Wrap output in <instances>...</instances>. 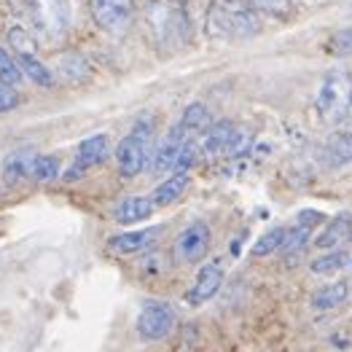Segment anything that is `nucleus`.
I'll return each mask as SVG.
<instances>
[{
  "label": "nucleus",
  "instance_id": "nucleus-1",
  "mask_svg": "<svg viewBox=\"0 0 352 352\" xmlns=\"http://www.w3.org/2000/svg\"><path fill=\"white\" fill-rule=\"evenodd\" d=\"M146 25L159 49H173L188 38V16L170 0H151L146 6Z\"/></svg>",
  "mask_w": 352,
  "mask_h": 352
},
{
  "label": "nucleus",
  "instance_id": "nucleus-2",
  "mask_svg": "<svg viewBox=\"0 0 352 352\" xmlns=\"http://www.w3.org/2000/svg\"><path fill=\"white\" fill-rule=\"evenodd\" d=\"M315 108L323 121L339 124L342 118L350 116L352 108V76L342 67L328 70L320 78V87L315 94Z\"/></svg>",
  "mask_w": 352,
  "mask_h": 352
},
{
  "label": "nucleus",
  "instance_id": "nucleus-3",
  "mask_svg": "<svg viewBox=\"0 0 352 352\" xmlns=\"http://www.w3.org/2000/svg\"><path fill=\"white\" fill-rule=\"evenodd\" d=\"M207 30L221 38H250L261 32L258 11H253L245 3H218L207 14Z\"/></svg>",
  "mask_w": 352,
  "mask_h": 352
},
{
  "label": "nucleus",
  "instance_id": "nucleus-4",
  "mask_svg": "<svg viewBox=\"0 0 352 352\" xmlns=\"http://www.w3.org/2000/svg\"><path fill=\"white\" fill-rule=\"evenodd\" d=\"M94 25L108 35H124L135 22V0H89Z\"/></svg>",
  "mask_w": 352,
  "mask_h": 352
},
{
  "label": "nucleus",
  "instance_id": "nucleus-5",
  "mask_svg": "<svg viewBox=\"0 0 352 352\" xmlns=\"http://www.w3.org/2000/svg\"><path fill=\"white\" fill-rule=\"evenodd\" d=\"M32 25L49 38H59L70 28V6L67 0H30Z\"/></svg>",
  "mask_w": 352,
  "mask_h": 352
},
{
  "label": "nucleus",
  "instance_id": "nucleus-6",
  "mask_svg": "<svg viewBox=\"0 0 352 352\" xmlns=\"http://www.w3.org/2000/svg\"><path fill=\"white\" fill-rule=\"evenodd\" d=\"M173 325H175V312L170 304H162V301H148L138 315V333L146 342H159L170 336Z\"/></svg>",
  "mask_w": 352,
  "mask_h": 352
},
{
  "label": "nucleus",
  "instance_id": "nucleus-7",
  "mask_svg": "<svg viewBox=\"0 0 352 352\" xmlns=\"http://www.w3.org/2000/svg\"><path fill=\"white\" fill-rule=\"evenodd\" d=\"M173 250H175V258L180 264H197V261H202L207 256V250H210V226H207L205 221L188 223L175 236Z\"/></svg>",
  "mask_w": 352,
  "mask_h": 352
},
{
  "label": "nucleus",
  "instance_id": "nucleus-8",
  "mask_svg": "<svg viewBox=\"0 0 352 352\" xmlns=\"http://www.w3.org/2000/svg\"><path fill=\"white\" fill-rule=\"evenodd\" d=\"M148 159H151V143L126 135L116 148V164L121 177H138L146 170Z\"/></svg>",
  "mask_w": 352,
  "mask_h": 352
},
{
  "label": "nucleus",
  "instance_id": "nucleus-9",
  "mask_svg": "<svg viewBox=\"0 0 352 352\" xmlns=\"http://www.w3.org/2000/svg\"><path fill=\"white\" fill-rule=\"evenodd\" d=\"M162 236V226H148L138 232H124L108 239V250L116 256H135V253H146L151 250Z\"/></svg>",
  "mask_w": 352,
  "mask_h": 352
},
{
  "label": "nucleus",
  "instance_id": "nucleus-10",
  "mask_svg": "<svg viewBox=\"0 0 352 352\" xmlns=\"http://www.w3.org/2000/svg\"><path fill=\"white\" fill-rule=\"evenodd\" d=\"M221 283H223V272H221V266L218 264L202 266V269L197 272V280H194L191 291H188V296H186L188 304H191V307H199V304L210 301L212 296L218 294Z\"/></svg>",
  "mask_w": 352,
  "mask_h": 352
},
{
  "label": "nucleus",
  "instance_id": "nucleus-11",
  "mask_svg": "<svg viewBox=\"0 0 352 352\" xmlns=\"http://www.w3.org/2000/svg\"><path fill=\"white\" fill-rule=\"evenodd\" d=\"M183 140H188L180 129H177V124L170 126V132H167V138L159 143V148L153 151V173L156 175H162V173H170V170H175V159H177V151L183 146Z\"/></svg>",
  "mask_w": 352,
  "mask_h": 352
},
{
  "label": "nucleus",
  "instance_id": "nucleus-12",
  "mask_svg": "<svg viewBox=\"0 0 352 352\" xmlns=\"http://www.w3.org/2000/svg\"><path fill=\"white\" fill-rule=\"evenodd\" d=\"M234 132L236 126L232 121H215V124H210L205 138L199 140V153L202 156H223Z\"/></svg>",
  "mask_w": 352,
  "mask_h": 352
},
{
  "label": "nucleus",
  "instance_id": "nucleus-13",
  "mask_svg": "<svg viewBox=\"0 0 352 352\" xmlns=\"http://www.w3.org/2000/svg\"><path fill=\"white\" fill-rule=\"evenodd\" d=\"M108 151H111L108 135H91L87 140H81V146L76 151V167H81V170L87 173V170H91V167H97V164L105 162Z\"/></svg>",
  "mask_w": 352,
  "mask_h": 352
},
{
  "label": "nucleus",
  "instance_id": "nucleus-14",
  "mask_svg": "<svg viewBox=\"0 0 352 352\" xmlns=\"http://www.w3.org/2000/svg\"><path fill=\"white\" fill-rule=\"evenodd\" d=\"M156 207L151 202V197H126L113 207V218L118 223L129 226V223H143Z\"/></svg>",
  "mask_w": 352,
  "mask_h": 352
},
{
  "label": "nucleus",
  "instance_id": "nucleus-15",
  "mask_svg": "<svg viewBox=\"0 0 352 352\" xmlns=\"http://www.w3.org/2000/svg\"><path fill=\"white\" fill-rule=\"evenodd\" d=\"M32 159H35V151L32 148H19V151L8 153L6 162H3V180L8 186H19L25 177H30Z\"/></svg>",
  "mask_w": 352,
  "mask_h": 352
},
{
  "label": "nucleus",
  "instance_id": "nucleus-16",
  "mask_svg": "<svg viewBox=\"0 0 352 352\" xmlns=\"http://www.w3.org/2000/svg\"><path fill=\"white\" fill-rule=\"evenodd\" d=\"M186 188H188V173H175V175L164 177V180L153 188L151 202H153V207L173 205V202H177V199L186 194Z\"/></svg>",
  "mask_w": 352,
  "mask_h": 352
},
{
  "label": "nucleus",
  "instance_id": "nucleus-17",
  "mask_svg": "<svg viewBox=\"0 0 352 352\" xmlns=\"http://www.w3.org/2000/svg\"><path fill=\"white\" fill-rule=\"evenodd\" d=\"M207 126H210V111L202 102H191L183 108V113L177 118V129L186 135V138H197L202 135Z\"/></svg>",
  "mask_w": 352,
  "mask_h": 352
},
{
  "label": "nucleus",
  "instance_id": "nucleus-18",
  "mask_svg": "<svg viewBox=\"0 0 352 352\" xmlns=\"http://www.w3.org/2000/svg\"><path fill=\"white\" fill-rule=\"evenodd\" d=\"M19 67H22V76H28L30 81L35 84V87H54V73L41 62V59L35 57V54H19Z\"/></svg>",
  "mask_w": 352,
  "mask_h": 352
},
{
  "label": "nucleus",
  "instance_id": "nucleus-19",
  "mask_svg": "<svg viewBox=\"0 0 352 352\" xmlns=\"http://www.w3.org/2000/svg\"><path fill=\"white\" fill-rule=\"evenodd\" d=\"M325 151H328V156H331V162H333L336 167H342V164H352V132L336 129V132L328 138Z\"/></svg>",
  "mask_w": 352,
  "mask_h": 352
},
{
  "label": "nucleus",
  "instance_id": "nucleus-20",
  "mask_svg": "<svg viewBox=\"0 0 352 352\" xmlns=\"http://www.w3.org/2000/svg\"><path fill=\"white\" fill-rule=\"evenodd\" d=\"M350 229H352V218H350V212H339L328 226H325V232L318 239H315V245L318 248H336L344 236L350 234Z\"/></svg>",
  "mask_w": 352,
  "mask_h": 352
},
{
  "label": "nucleus",
  "instance_id": "nucleus-21",
  "mask_svg": "<svg viewBox=\"0 0 352 352\" xmlns=\"http://www.w3.org/2000/svg\"><path fill=\"white\" fill-rule=\"evenodd\" d=\"M347 296H350L347 283H331V285H325V288H320V291H315V296H312V307L320 309V312H323V309H333V307L344 304Z\"/></svg>",
  "mask_w": 352,
  "mask_h": 352
},
{
  "label": "nucleus",
  "instance_id": "nucleus-22",
  "mask_svg": "<svg viewBox=\"0 0 352 352\" xmlns=\"http://www.w3.org/2000/svg\"><path fill=\"white\" fill-rule=\"evenodd\" d=\"M59 73H62L67 81H84V78H89L91 67H89V62L84 54L70 52V54H62V57H59Z\"/></svg>",
  "mask_w": 352,
  "mask_h": 352
},
{
  "label": "nucleus",
  "instance_id": "nucleus-23",
  "mask_svg": "<svg viewBox=\"0 0 352 352\" xmlns=\"http://www.w3.org/2000/svg\"><path fill=\"white\" fill-rule=\"evenodd\" d=\"M30 177L38 180V183H52L59 177V156L54 153H35L32 159V170H30Z\"/></svg>",
  "mask_w": 352,
  "mask_h": 352
},
{
  "label": "nucleus",
  "instance_id": "nucleus-24",
  "mask_svg": "<svg viewBox=\"0 0 352 352\" xmlns=\"http://www.w3.org/2000/svg\"><path fill=\"white\" fill-rule=\"evenodd\" d=\"M285 234H288V229H272V232H266L256 245H253V256L256 258H264L269 253H277V250H283V245H285Z\"/></svg>",
  "mask_w": 352,
  "mask_h": 352
},
{
  "label": "nucleus",
  "instance_id": "nucleus-25",
  "mask_svg": "<svg viewBox=\"0 0 352 352\" xmlns=\"http://www.w3.org/2000/svg\"><path fill=\"white\" fill-rule=\"evenodd\" d=\"M22 78H25V76H22L19 62L0 46V84H6V87H16Z\"/></svg>",
  "mask_w": 352,
  "mask_h": 352
},
{
  "label": "nucleus",
  "instance_id": "nucleus-26",
  "mask_svg": "<svg viewBox=\"0 0 352 352\" xmlns=\"http://www.w3.org/2000/svg\"><path fill=\"white\" fill-rule=\"evenodd\" d=\"M344 264H347V253L344 250H333V253H325L320 258H315L312 261V272L315 274H333Z\"/></svg>",
  "mask_w": 352,
  "mask_h": 352
},
{
  "label": "nucleus",
  "instance_id": "nucleus-27",
  "mask_svg": "<svg viewBox=\"0 0 352 352\" xmlns=\"http://www.w3.org/2000/svg\"><path fill=\"white\" fill-rule=\"evenodd\" d=\"M245 6H250L253 11L272 14V16H288L294 11V0H245Z\"/></svg>",
  "mask_w": 352,
  "mask_h": 352
},
{
  "label": "nucleus",
  "instance_id": "nucleus-28",
  "mask_svg": "<svg viewBox=\"0 0 352 352\" xmlns=\"http://www.w3.org/2000/svg\"><path fill=\"white\" fill-rule=\"evenodd\" d=\"M8 43H11V49L16 54H35V38L25 28H19V25H14V28L8 30Z\"/></svg>",
  "mask_w": 352,
  "mask_h": 352
},
{
  "label": "nucleus",
  "instance_id": "nucleus-29",
  "mask_svg": "<svg viewBox=\"0 0 352 352\" xmlns=\"http://www.w3.org/2000/svg\"><path fill=\"white\" fill-rule=\"evenodd\" d=\"M331 52L333 54H339V57H347V54H352V28H344L339 30L333 38H331Z\"/></svg>",
  "mask_w": 352,
  "mask_h": 352
},
{
  "label": "nucleus",
  "instance_id": "nucleus-30",
  "mask_svg": "<svg viewBox=\"0 0 352 352\" xmlns=\"http://www.w3.org/2000/svg\"><path fill=\"white\" fill-rule=\"evenodd\" d=\"M16 105H19V97H16L14 87H6V84H0V113H8V111H14Z\"/></svg>",
  "mask_w": 352,
  "mask_h": 352
},
{
  "label": "nucleus",
  "instance_id": "nucleus-31",
  "mask_svg": "<svg viewBox=\"0 0 352 352\" xmlns=\"http://www.w3.org/2000/svg\"><path fill=\"white\" fill-rule=\"evenodd\" d=\"M320 221H323V212H318V210H301V212H298V223H307V226H312V229H315Z\"/></svg>",
  "mask_w": 352,
  "mask_h": 352
},
{
  "label": "nucleus",
  "instance_id": "nucleus-32",
  "mask_svg": "<svg viewBox=\"0 0 352 352\" xmlns=\"http://www.w3.org/2000/svg\"><path fill=\"white\" fill-rule=\"evenodd\" d=\"M0 197H3V188H0Z\"/></svg>",
  "mask_w": 352,
  "mask_h": 352
},
{
  "label": "nucleus",
  "instance_id": "nucleus-33",
  "mask_svg": "<svg viewBox=\"0 0 352 352\" xmlns=\"http://www.w3.org/2000/svg\"><path fill=\"white\" fill-rule=\"evenodd\" d=\"M350 118H352V108H350Z\"/></svg>",
  "mask_w": 352,
  "mask_h": 352
}]
</instances>
